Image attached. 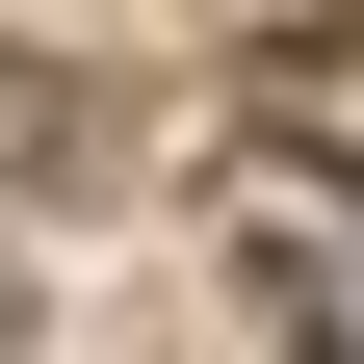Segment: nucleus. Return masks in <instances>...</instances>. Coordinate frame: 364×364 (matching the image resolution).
<instances>
[{"label":"nucleus","mask_w":364,"mask_h":364,"mask_svg":"<svg viewBox=\"0 0 364 364\" xmlns=\"http://www.w3.org/2000/svg\"><path fill=\"white\" fill-rule=\"evenodd\" d=\"M53 156H105V105H78V78H26V53H0V182H53Z\"/></svg>","instance_id":"1"}]
</instances>
